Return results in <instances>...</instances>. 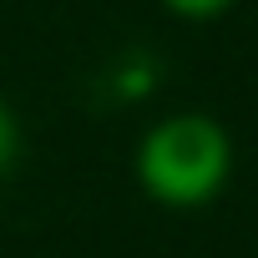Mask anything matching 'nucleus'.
<instances>
[{"mask_svg":"<svg viewBox=\"0 0 258 258\" xmlns=\"http://www.w3.org/2000/svg\"><path fill=\"white\" fill-rule=\"evenodd\" d=\"M137 182L157 208L192 213L208 208L233 177V137L208 111H172L157 116L137 142Z\"/></svg>","mask_w":258,"mask_h":258,"instance_id":"obj_1","label":"nucleus"},{"mask_svg":"<svg viewBox=\"0 0 258 258\" xmlns=\"http://www.w3.org/2000/svg\"><path fill=\"white\" fill-rule=\"evenodd\" d=\"M157 6L167 16H177V21H218V16H228L238 6V0H157Z\"/></svg>","mask_w":258,"mask_h":258,"instance_id":"obj_2","label":"nucleus"},{"mask_svg":"<svg viewBox=\"0 0 258 258\" xmlns=\"http://www.w3.org/2000/svg\"><path fill=\"white\" fill-rule=\"evenodd\" d=\"M152 66L142 61V56H132V61H126L121 71H116V96H132V101H142L147 91H152Z\"/></svg>","mask_w":258,"mask_h":258,"instance_id":"obj_3","label":"nucleus"},{"mask_svg":"<svg viewBox=\"0 0 258 258\" xmlns=\"http://www.w3.org/2000/svg\"><path fill=\"white\" fill-rule=\"evenodd\" d=\"M16 157H21V121H16V111L6 101H0V177L16 167Z\"/></svg>","mask_w":258,"mask_h":258,"instance_id":"obj_4","label":"nucleus"}]
</instances>
